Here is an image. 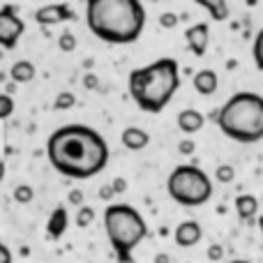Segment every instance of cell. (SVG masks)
<instances>
[{
  "label": "cell",
  "instance_id": "6da1fadb",
  "mask_svg": "<svg viewBox=\"0 0 263 263\" xmlns=\"http://www.w3.org/2000/svg\"><path fill=\"white\" fill-rule=\"evenodd\" d=\"M46 157L60 176L72 180H88L106 168L111 150L97 129L72 123L51 132L46 139Z\"/></svg>",
  "mask_w": 263,
  "mask_h": 263
},
{
  "label": "cell",
  "instance_id": "7a4b0ae2",
  "mask_svg": "<svg viewBox=\"0 0 263 263\" xmlns=\"http://www.w3.org/2000/svg\"><path fill=\"white\" fill-rule=\"evenodd\" d=\"M88 30L106 44H134L145 28L141 0H86Z\"/></svg>",
  "mask_w": 263,
  "mask_h": 263
},
{
  "label": "cell",
  "instance_id": "3957f363",
  "mask_svg": "<svg viewBox=\"0 0 263 263\" xmlns=\"http://www.w3.org/2000/svg\"><path fill=\"white\" fill-rule=\"evenodd\" d=\"M180 88V65L176 58H157L129 72V97L143 114H162Z\"/></svg>",
  "mask_w": 263,
  "mask_h": 263
},
{
  "label": "cell",
  "instance_id": "277c9868",
  "mask_svg": "<svg viewBox=\"0 0 263 263\" xmlns=\"http://www.w3.org/2000/svg\"><path fill=\"white\" fill-rule=\"evenodd\" d=\"M213 120L227 139L242 145L259 143L263 141V95L252 90L236 92L213 114Z\"/></svg>",
  "mask_w": 263,
  "mask_h": 263
},
{
  "label": "cell",
  "instance_id": "5b68a950",
  "mask_svg": "<svg viewBox=\"0 0 263 263\" xmlns=\"http://www.w3.org/2000/svg\"><path fill=\"white\" fill-rule=\"evenodd\" d=\"M102 222L118 263H134V250L148 238L143 215L129 203H109Z\"/></svg>",
  "mask_w": 263,
  "mask_h": 263
},
{
  "label": "cell",
  "instance_id": "8992f818",
  "mask_svg": "<svg viewBox=\"0 0 263 263\" xmlns=\"http://www.w3.org/2000/svg\"><path fill=\"white\" fill-rule=\"evenodd\" d=\"M166 192L182 208H199L213 199V180L196 164H178L166 178Z\"/></svg>",
  "mask_w": 263,
  "mask_h": 263
},
{
  "label": "cell",
  "instance_id": "52a82bcc",
  "mask_svg": "<svg viewBox=\"0 0 263 263\" xmlns=\"http://www.w3.org/2000/svg\"><path fill=\"white\" fill-rule=\"evenodd\" d=\"M26 32V23L18 16L14 5H3L0 7V49L12 51L16 49L21 35Z\"/></svg>",
  "mask_w": 263,
  "mask_h": 263
},
{
  "label": "cell",
  "instance_id": "ba28073f",
  "mask_svg": "<svg viewBox=\"0 0 263 263\" xmlns=\"http://www.w3.org/2000/svg\"><path fill=\"white\" fill-rule=\"evenodd\" d=\"M35 21L42 28H51L58 23H67V21H77V12L69 7L67 3H51L44 5L35 12Z\"/></svg>",
  "mask_w": 263,
  "mask_h": 263
},
{
  "label": "cell",
  "instance_id": "9c48e42d",
  "mask_svg": "<svg viewBox=\"0 0 263 263\" xmlns=\"http://www.w3.org/2000/svg\"><path fill=\"white\" fill-rule=\"evenodd\" d=\"M185 42L190 46V51L196 55V58H203L205 51L210 46V26L205 21L194 23L185 30Z\"/></svg>",
  "mask_w": 263,
  "mask_h": 263
},
{
  "label": "cell",
  "instance_id": "30bf717a",
  "mask_svg": "<svg viewBox=\"0 0 263 263\" xmlns=\"http://www.w3.org/2000/svg\"><path fill=\"white\" fill-rule=\"evenodd\" d=\"M201 238H203V229H201V224L194 222V219L180 222L176 227V231H173V242H176L178 247H182V250L196 247L201 242Z\"/></svg>",
  "mask_w": 263,
  "mask_h": 263
},
{
  "label": "cell",
  "instance_id": "8fae6325",
  "mask_svg": "<svg viewBox=\"0 0 263 263\" xmlns=\"http://www.w3.org/2000/svg\"><path fill=\"white\" fill-rule=\"evenodd\" d=\"M192 86H194V90L199 92V95L210 97V95H215V92H217L219 77H217V72H215V69L203 67V69H199V72H194V77H192Z\"/></svg>",
  "mask_w": 263,
  "mask_h": 263
},
{
  "label": "cell",
  "instance_id": "7c38bea8",
  "mask_svg": "<svg viewBox=\"0 0 263 263\" xmlns=\"http://www.w3.org/2000/svg\"><path fill=\"white\" fill-rule=\"evenodd\" d=\"M176 125L182 134L192 136V134H196V132H201L205 127V116L196 109H182L176 118Z\"/></svg>",
  "mask_w": 263,
  "mask_h": 263
},
{
  "label": "cell",
  "instance_id": "4fadbf2b",
  "mask_svg": "<svg viewBox=\"0 0 263 263\" xmlns=\"http://www.w3.org/2000/svg\"><path fill=\"white\" fill-rule=\"evenodd\" d=\"M120 143L132 153H139V150H145L150 145V134L143 127H125L120 134Z\"/></svg>",
  "mask_w": 263,
  "mask_h": 263
},
{
  "label": "cell",
  "instance_id": "5bb4252c",
  "mask_svg": "<svg viewBox=\"0 0 263 263\" xmlns=\"http://www.w3.org/2000/svg\"><path fill=\"white\" fill-rule=\"evenodd\" d=\"M67 227H69V215L65 210V205H58L51 213L49 222H46V233H49L51 240H60L65 236V231H67Z\"/></svg>",
  "mask_w": 263,
  "mask_h": 263
},
{
  "label": "cell",
  "instance_id": "9a60e30c",
  "mask_svg": "<svg viewBox=\"0 0 263 263\" xmlns=\"http://www.w3.org/2000/svg\"><path fill=\"white\" fill-rule=\"evenodd\" d=\"M233 205H236V213L242 222H252L259 213V199L254 194H238Z\"/></svg>",
  "mask_w": 263,
  "mask_h": 263
},
{
  "label": "cell",
  "instance_id": "2e32d148",
  "mask_svg": "<svg viewBox=\"0 0 263 263\" xmlns=\"http://www.w3.org/2000/svg\"><path fill=\"white\" fill-rule=\"evenodd\" d=\"M37 74V67L30 60H16V63L9 67V81L14 83H30Z\"/></svg>",
  "mask_w": 263,
  "mask_h": 263
},
{
  "label": "cell",
  "instance_id": "e0dca14e",
  "mask_svg": "<svg viewBox=\"0 0 263 263\" xmlns=\"http://www.w3.org/2000/svg\"><path fill=\"white\" fill-rule=\"evenodd\" d=\"M192 3H196L201 9H205L213 21H227L229 18V3L227 0H192Z\"/></svg>",
  "mask_w": 263,
  "mask_h": 263
},
{
  "label": "cell",
  "instance_id": "ac0fdd59",
  "mask_svg": "<svg viewBox=\"0 0 263 263\" xmlns=\"http://www.w3.org/2000/svg\"><path fill=\"white\" fill-rule=\"evenodd\" d=\"M77 104V97H74L72 90H60L53 100V109L55 111H69L72 106Z\"/></svg>",
  "mask_w": 263,
  "mask_h": 263
},
{
  "label": "cell",
  "instance_id": "d6986e66",
  "mask_svg": "<svg viewBox=\"0 0 263 263\" xmlns=\"http://www.w3.org/2000/svg\"><path fill=\"white\" fill-rule=\"evenodd\" d=\"M95 208H90V205H81V208L77 210V217H74V222H77L79 229H88L92 222H95Z\"/></svg>",
  "mask_w": 263,
  "mask_h": 263
},
{
  "label": "cell",
  "instance_id": "ffe728a7",
  "mask_svg": "<svg viewBox=\"0 0 263 263\" xmlns=\"http://www.w3.org/2000/svg\"><path fill=\"white\" fill-rule=\"evenodd\" d=\"M215 180L222 182V185L233 182V180H236V168H233L231 164H219V166L215 168Z\"/></svg>",
  "mask_w": 263,
  "mask_h": 263
},
{
  "label": "cell",
  "instance_id": "44dd1931",
  "mask_svg": "<svg viewBox=\"0 0 263 263\" xmlns=\"http://www.w3.org/2000/svg\"><path fill=\"white\" fill-rule=\"evenodd\" d=\"M252 58H254L256 69L263 72V28L256 32V37H254V44H252Z\"/></svg>",
  "mask_w": 263,
  "mask_h": 263
},
{
  "label": "cell",
  "instance_id": "7402d4cb",
  "mask_svg": "<svg viewBox=\"0 0 263 263\" xmlns=\"http://www.w3.org/2000/svg\"><path fill=\"white\" fill-rule=\"evenodd\" d=\"M35 199V190H32L30 185H26V182H23V185H16L14 187V201H16V203H30V201Z\"/></svg>",
  "mask_w": 263,
  "mask_h": 263
},
{
  "label": "cell",
  "instance_id": "603a6c76",
  "mask_svg": "<svg viewBox=\"0 0 263 263\" xmlns=\"http://www.w3.org/2000/svg\"><path fill=\"white\" fill-rule=\"evenodd\" d=\"M58 49L63 51V53H74V49H77V37H74L69 30L60 32L58 35Z\"/></svg>",
  "mask_w": 263,
  "mask_h": 263
},
{
  "label": "cell",
  "instance_id": "cb8c5ba5",
  "mask_svg": "<svg viewBox=\"0 0 263 263\" xmlns=\"http://www.w3.org/2000/svg\"><path fill=\"white\" fill-rule=\"evenodd\" d=\"M14 114V97L7 92H0V120L9 118Z\"/></svg>",
  "mask_w": 263,
  "mask_h": 263
},
{
  "label": "cell",
  "instance_id": "d4e9b609",
  "mask_svg": "<svg viewBox=\"0 0 263 263\" xmlns=\"http://www.w3.org/2000/svg\"><path fill=\"white\" fill-rule=\"evenodd\" d=\"M205 256H208V261L219 263V261L224 259V247H222V245H210L208 252H205Z\"/></svg>",
  "mask_w": 263,
  "mask_h": 263
},
{
  "label": "cell",
  "instance_id": "484cf974",
  "mask_svg": "<svg viewBox=\"0 0 263 263\" xmlns=\"http://www.w3.org/2000/svg\"><path fill=\"white\" fill-rule=\"evenodd\" d=\"M159 26H162V28H168V30H171V28L178 26V16H176L173 12H164L162 16H159Z\"/></svg>",
  "mask_w": 263,
  "mask_h": 263
},
{
  "label": "cell",
  "instance_id": "4316f807",
  "mask_svg": "<svg viewBox=\"0 0 263 263\" xmlns=\"http://www.w3.org/2000/svg\"><path fill=\"white\" fill-rule=\"evenodd\" d=\"M83 88H86V90H100V79H97V74L88 72L86 77H83Z\"/></svg>",
  "mask_w": 263,
  "mask_h": 263
},
{
  "label": "cell",
  "instance_id": "83f0119b",
  "mask_svg": "<svg viewBox=\"0 0 263 263\" xmlns=\"http://www.w3.org/2000/svg\"><path fill=\"white\" fill-rule=\"evenodd\" d=\"M178 150H180V155H194L196 143L192 139H182L180 143H178Z\"/></svg>",
  "mask_w": 263,
  "mask_h": 263
},
{
  "label": "cell",
  "instance_id": "f1b7e54d",
  "mask_svg": "<svg viewBox=\"0 0 263 263\" xmlns=\"http://www.w3.org/2000/svg\"><path fill=\"white\" fill-rule=\"evenodd\" d=\"M67 201L72 205H79V208H81V205H83V192L81 190H72V192H69V196H67Z\"/></svg>",
  "mask_w": 263,
  "mask_h": 263
},
{
  "label": "cell",
  "instance_id": "f546056e",
  "mask_svg": "<svg viewBox=\"0 0 263 263\" xmlns=\"http://www.w3.org/2000/svg\"><path fill=\"white\" fill-rule=\"evenodd\" d=\"M14 256H12V250H9L5 242H0V263H12Z\"/></svg>",
  "mask_w": 263,
  "mask_h": 263
},
{
  "label": "cell",
  "instance_id": "4dcf8cb0",
  "mask_svg": "<svg viewBox=\"0 0 263 263\" xmlns=\"http://www.w3.org/2000/svg\"><path fill=\"white\" fill-rule=\"evenodd\" d=\"M111 187H114L116 194H123V192H127V180H125V178H116V180L111 182Z\"/></svg>",
  "mask_w": 263,
  "mask_h": 263
},
{
  "label": "cell",
  "instance_id": "1f68e13d",
  "mask_svg": "<svg viewBox=\"0 0 263 263\" xmlns=\"http://www.w3.org/2000/svg\"><path fill=\"white\" fill-rule=\"evenodd\" d=\"M114 196H116V192H114V187H111V185H104V187L100 190V199H102V201H111Z\"/></svg>",
  "mask_w": 263,
  "mask_h": 263
},
{
  "label": "cell",
  "instance_id": "d6a6232c",
  "mask_svg": "<svg viewBox=\"0 0 263 263\" xmlns=\"http://www.w3.org/2000/svg\"><path fill=\"white\" fill-rule=\"evenodd\" d=\"M153 263H171V256H168L166 252H159V254H155Z\"/></svg>",
  "mask_w": 263,
  "mask_h": 263
},
{
  "label": "cell",
  "instance_id": "836d02e7",
  "mask_svg": "<svg viewBox=\"0 0 263 263\" xmlns=\"http://www.w3.org/2000/svg\"><path fill=\"white\" fill-rule=\"evenodd\" d=\"M5 92H7V95H14V92H16V83L9 81L7 86H5Z\"/></svg>",
  "mask_w": 263,
  "mask_h": 263
},
{
  "label": "cell",
  "instance_id": "e575fe53",
  "mask_svg": "<svg viewBox=\"0 0 263 263\" xmlns=\"http://www.w3.org/2000/svg\"><path fill=\"white\" fill-rule=\"evenodd\" d=\"M3 178H5V159L0 157V182H3Z\"/></svg>",
  "mask_w": 263,
  "mask_h": 263
},
{
  "label": "cell",
  "instance_id": "d590c367",
  "mask_svg": "<svg viewBox=\"0 0 263 263\" xmlns=\"http://www.w3.org/2000/svg\"><path fill=\"white\" fill-rule=\"evenodd\" d=\"M259 231H261V236H263V215L259 217Z\"/></svg>",
  "mask_w": 263,
  "mask_h": 263
},
{
  "label": "cell",
  "instance_id": "8d00e7d4",
  "mask_svg": "<svg viewBox=\"0 0 263 263\" xmlns=\"http://www.w3.org/2000/svg\"><path fill=\"white\" fill-rule=\"evenodd\" d=\"M229 263H250V261H242V259H236V261H229Z\"/></svg>",
  "mask_w": 263,
  "mask_h": 263
},
{
  "label": "cell",
  "instance_id": "74e56055",
  "mask_svg": "<svg viewBox=\"0 0 263 263\" xmlns=\"http://www.w3.org/2000/svg\"><path fill=\"white\" fill-rule=\"evenodd\" d=\"M3 55H5V53H3V49H0V60H3Z\"/></svg>",
  "mask_w": 263,
  "mask_h": 263
}]
</instances>
